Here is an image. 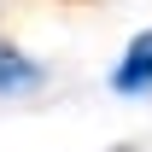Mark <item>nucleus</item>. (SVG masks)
Here are the masks:
<instances>
[{
	"label": "nucleus",
	"mask_w": 152,
	"mask_h": 152,
	"mask_svg": "<svg viewBox=\"0 0 152 152\" xmlns=\"http://www.w3.org/2000/svg\"><path fill=\"white\" fill-rule=\"evenodd\" d=\"M111 88L117 94H146L152 88V29H140L129 41V53L117 58V70H111Z\"/></svg>",
	"instance_id": "nucleus-1"
},
{
	"label": "nucleus",
	"mask_w": 152,
	"mask_h": 152,
	"mask_svg": "<svg viewBox=\"0 0 152 152\" xmlns=\"http://www.w3.org/2000/svg\"><path fill=\"white\" fill-rule=\"evenodd\" d=\"M41 82H47V70L35 58L23 47H12V41H0V94H35Z\"/></svg>",
	"instance_id": "nucleus-2"
}]
</instances>
